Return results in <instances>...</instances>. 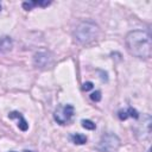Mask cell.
<instances>
[{
	"label": "cell",
	"instance_id": "cell-3",
	"mask_svg": "<svg viewBox=\"0 0 152 152\" xmlns=\"http://www.w3.org/2000/svg\"><path fill=\"white\" fill-rule=\"evenodd\" d=\"M119 147H120V138L112 132L104 133L101 137L99 144L96 145L97 152H115Z\"/></svg>",
	"mask_w": 152,
	"mask_h": 152
},
{
	"label": "cell",
	"instance_id": "cell-11",
	"mask_svg": "<svg viewBox=\"0 0 152 152\" xmlns=\"http://www.w3.org/2000/svg\"><path fill=\"white\" fill-rule=\"evenodd\" d=\"M81 124H82V127H83V128L89 129V131H93V129L96 128V125H95L91 120H89V119H82V120H81Z\"/></svg>",
	"mask_w": 152,
	"mask_h": 152
},
{
	"label": "cell",
	"instance_id": "cell-16",
	"mask_svg": "<svg viewBox=\"0 0 152 152\" xmlns=\"http://www.w3.org/2000/svg\"><path fill=\"white\" fill-rule=\"evenodd\" d=\"M10 152H15V151H10Z\"/></svg>",
	"mask_w": 152,
	"mask_h": 152
},
{
	"label": "cell",
	"instance_id": "cell-13",
	"mask_svg": "<svg viewBox=\"0 0 152 152\" xmlns=\"http://www.w3.org/2000/svg\"><path fill=\"white\" fill-rule=\"evenodd\" d=\"M93 88H94V83L90 82V81L84 82V83L82 84V90H83V91H88V90H90V89H93Z\"/></svg>",
	"mask_w": 152,
	"mask_h": 152
},
{
	"label": "cell",
	"instance_id": "cell-12",
	"mask_svg": "<svg viewBox=\"0 0 152 152\" xmlns=\"http://www.w3.org/2000/svg\"><path fill=\"white\" fill-rule=\"evenodd\" d=\"M101 91L100 90H95V91H93L91 94H90V100L91 101H94V102H99V101H101Z\"/></svg>",
	"mask_w": 152,
	"mask_h": 152
},
{
	"label": "cell",
	"instance_id": "cell-8",
	"mask_svg": "<svg viewBox=\"0 0 152 152\" xmlns=\"http://www.w3.org/2000/svg\"><path fill=\"white\" fill-rule=\"evenodd\" d=\"M12 46H13V42H12L11 37L4 36V37L0 38V53L10 51L12 49Z\"/></svg>",
	"mask_w": 152,
	"mask_h": 152
},
{
	"label": "cell",
	"instance_id": "cell-7",
	"mask_svg": "<svg viewBox=\"0 0 152 152\" xmlns=\"http://www.w3.org/2000/svg\"><path fill=\"white\" fill-rule=\"evenodd\" d=\"M118 116L120 120H126L128 118H133V119H139V113L137 109H134L133 107H128L125 110H119L118 112Z\"/></svg>",
	"mask_w": 152,
	"mask_h": 152
},
{
	"label": "cell",
	"instance_id": "cell-6",
	"mask_svg": "<svg viewBox=\"0 0 152 152\" xmlns=\"http://www.w3.org/2000/svg\"><path fill=\"white\" fill-rule=\"evenodd\" d=\"M8 118H10V119H18V128H19L20 131L26 132V131L28 129V124H27V121L24 119V116H23L21 113L17 112V110H13V112L8 113Z\"/></svg>",
	"mask_w": 152,
	"mask_h": 152
},
{
	"label": "cell",
	"instance_id": "cell-10",
	"mask_svg": "<svg viewBox=\"0 0 152 152\" xmlns=\"http://www.w3.org/2000/svg\"><path fill=\"white\" fill-rule=\"evenodd\" d=\"M70 140L76 145H83L87 142V137L81 133H74L70 135Z\"/></svg>",
	"mask_w": 152,
	"mask_h": 152
},
{
	"label": "cell",
	"instance_id": "cell-4",
	"mask_svg": "<svg viewBox=\"0 0 152 152\" xmlns=\"http://www.w3.org/2000/svg\"><path fill=\"white\" fill-rule=\"evenodd\" d=\"M74 112H75V108L72 104L70 103L61 104L53 112V120L59 125H65L72 118Z\"/></svg>",
	"mask_w": 152,
	"mask_h": 152
},
{
	"label": "cell",
	"instance_id": "cell-15",
	"mask_svg": "<svg viewBox=\"0 0 152 152\" xmlns=\"http://www.w3.org/2000/svg\"><path fill=\"white\" fill-rule=\"evenodd\" d=\"M0 11H1V5H0Z\"/></svg>",
	"mask_w": 152,
	"mask_h": 152
},
{
	"label": "cell",
	"instance_id": "cell-9",
	"mask_svg": "<svg viewBox=\"0 0 152 152\" xmlns=\"http://www.w3.org/2000/svg\"><path fill=\"white\" fill-rule=\"evenodd\" d=\"M51 4V1H25V2H23V7H24V10H26V11H31L34 6H42V7H46V6H49Z\"/></svg>",
	"mask_w": 152,
	"mask_h": 152
},
{
	"label": "cell",
	"instance_id": "cell-1",
	"mask_svg": "<svg viewBox=\"0 0 152 152\" xmlns=\"http://www.w3.org/2000/svg\"><path fill=\"white\" fill-rule=\"evenodd\" d=\"M126 48L137 58H150L152 51L151 36L144 30H133L126 34Z\"/></svg>",
	"mask_w": 152,
	"mask_h": 152
},
{
	"label": "cell",
	"instance_id": "cell-2",
	"mask_svg": "<svg viewBox=\"0 0 152 152\" xmlns=\"http://www.w3.org/2000/svg\"><path fill=\"white\" fill-rule=\"evenodd\" d=\"M99 34H100V27L93 20L81 21L74 31V37L76 42L82 45H88L93 43L99 37Z\"/></svg>",
	"mask_w": 152,
	"mask_h": 152
},
{
	"label": "cell",
	"instance_id": "cell-5",
	"mask_svg": "<svg viewBox=\"0 0 152 152\" xmlns=\"http://www.w3.org/2000/svg\"><path fill=\"white\" fill-rule=\"evenodd\" d=\"M53 63V57L48 51H39L33 56V65L38 69H45L51 66Z\"/></svg>",
	"mask_w": 152,
	"mask_h": 152
},
{
	"label": "cell",
	"instance_id": "cell-14",
	"mask_svg": "<svg viewBox=\"0 0 152 152\" xmlns=\"http://www.w3.org/2000/svg\"><path fill=\"white\" fill-rule=\"evenodd\" d=\"M24 152H33V151H28V150H25Z\"/></svg>",
	"mask_w": 152,
	"mask_h": 152
}]
</instances>
